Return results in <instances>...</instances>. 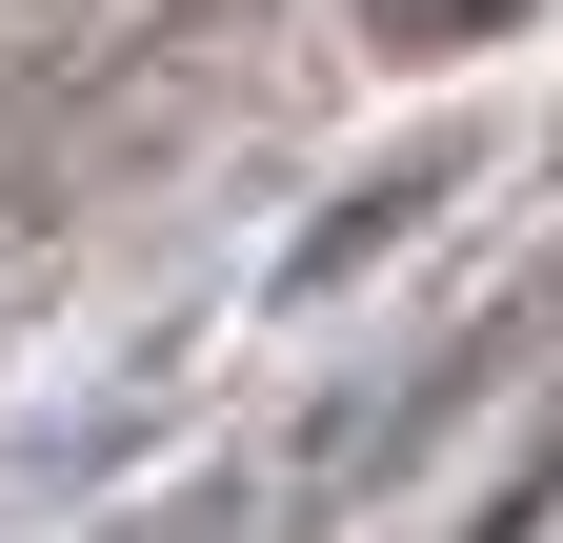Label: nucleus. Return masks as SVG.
I'll list each match as a JSON object with an SVG mask.
<instances>
[{"instance_id":"nucleus-1","label":"nucleus","mask_w":563,"mask_h":543,"mask_svg":"<svg viewBox=\"0 0 563 543\" xmlns=\"http://www.w3.org/2000/svg\"><path fill=\"white\" fill-rule=\"evenodd\" d=\"M422 201H443V162H383V181H342V222H302L282 242V302H322V282H363V262L422 222Z\"/></svg>"},{"instance_id":"nucleus-2","label":"nucleus","mask_w":563,"mask_h":543,"mask_svg":"<svg viewBox=\"0 0 563 543\" xmlns=\"http://www.w3.org/2000/svg\"><path fill=\"white\" fill-rule=\"evenodd\" d=\"M504 21H523V0H363V41H383V60H483Z\"/></svg>"}]
</instances>
